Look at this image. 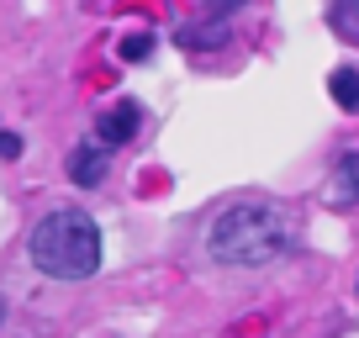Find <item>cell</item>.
Returning a JSON list of instances; mask_svg holds the SVG:
<instances>
[{
	"mask_svg": "<svg viewBox=\"0 0 359 338\" xmlns=\"http://www.w3.org/2000/svg\"><path fill=\"white\" fill-rule=\"evenodd\" d=\"M296 248V217L275 201H233L206 227V259L227 270H264Z\"/></svg>",
	"mask_w": 359,
	"mask_h": 338,
	"instance_id": "6da1fadb",
	"label": "cell"
},
{
	"mask_svg": "<svg viewBox=\"0 0 359 338\" xmlns=\"http://www.w3.org/2000/svg\"><path fill=\"white\" fill-rule=\"evenodd\" d=\"M27 259L48 275V280H90L101 270V227L79 206H58V212L37 217L27 233Z\"/></svg>",
	"mask_w": 359,
	"mask_h": 338,
	"instance_id": "7a4b0ae2",
	"label": "cell"
},
{
	"mask_svg": "<svg viewBox=\"0 0 359 338\" xmlns=\"http://www.w3.org/2000/svg\"><path fill=\"white\" fill-rule=\"evenodd\" d=\"M137 127H143V106H137V101H116L111 111L101 116V127H95V143L122 148V143H133V137H137Z\"/></svg>",
	"mask_w": 359,
	"mask_h": 338,
	"instance_id": "3957f363",
	"label": "cell"
},
{
	"mask_svg": "<svg viewBox=\"0 0 359 338\" xmlns=\"http://www.w3.org/2000/svg\"><path fill=\"white\" fill-rule=\"evenodd\" d=\"M327 206H359V148L338 154L333 175H327V191H323Z\"/></svg>",
	"mask_w": 359,
	"mask_h": 338,
	"instance_id": "277c9868",
	"label": "cell"
},
{
	"mask_svg": "<svg viewBox=\"0 0 359 338\" xmlns=\"http://www.w3.org/2000/svg\"><path fill=\"white\" fill-rule=\"evenodd\" d=\"M106 154H111V148L95 143V137L74 143V154H69V180L85 185V191H95V185H101V175H106Z\"/></svg>",
	"mask_w": 359,
	"mask_h": 338,
	"instance_id": "5b68a950",
	"label": "cell"
},
{
	"mask_svg": "<svg viewBox=\"0 0 359 338\" xmlns=\"http://www.w3.org/2000/svg\"><path fill=\"white\" fill-rule=\"evenodd\" d=\"M175 37H180V48H191V53H196V48H222L227 43V16H212V22H185Z\"/></svg>",
	"mask_w": 359,
	"mask_h": 338,
	"instance_id": "8992f818",
	"label": "cell"
},
{
	"mask_svg": "<svg viewBox=\"0 0 359 338\" xmlns=\"http://www.w3.org/2000/svg\"><path fill=\"white\" fill-rule=\"evenodd\" d=\"M327 90H333L338 111H359V69L354 64L333 69V74H327Z\"/></svg>",
	"mask_w": 359,
	"mask_h": 338,
	"instance_id": "52a82bcc",
	"label": "cell"
},
{
	"mask_svg": "<svg viewBox=\"0 0 359 338\" xmlns=\"http://www.w3.org/2000/svg\"><path fill=\"white\" fill-rule=\"evenodd\" d=\"M327 22H333L344 37H359V0H338L333 11H327Z\"/></svg>",
	"mask_w": 359,
	"mask_h": 338,
	"instance_id": "ba28073f",
	"label": "cell"
},
{
	"mask_svg": "<svg viewBox=\"0 0 359 338\" xmlns=\"http://www.w3.org/2000/svg\"><path fill=\"white\" fill-rule=\"evenodd\" d=\"M148 53H154V37H148V32H133L122 43V64H143Z\"/></svg>",
	"mask_w": 359,
	"mask_h": 338,
	"instance_id": "9c48e42d",
	"label": "cell"
},
{
	"mask_svg": "<svg viewBox=\"0 0 359 338\" xmlns=\"http://www.w3.org/2000/svg\"><path fill=\"white\" fill-rule=\"evenodd\" d=\"M0 158H22V137L16 133H0Z\"/></svg>",
	"mask_w": 359,
	"mask_h": 338,
	"instance_id": "30bf717a",
	"label": "cell"
},
{
	"mask_svg": "<svg viewBox=\"0 0 359 338\" xmlns=\"http://www.w3.org/2000/svg\"><path fill=\"white\" fill-rule=\"evenodd\" d=\"M233 6H243V0H206V11H212V16H227Z\"/></svg>",
	"mask_w": 359,
	"mask_h": 338,
	"instance_id": "8fae6325",
	"label": "cell"
},
{
	"mask_svg": "<svg viewBox=\"0 0 359 338\" xmlns=\"http://www.w3.org/2000/svg\"><path fill=\"white\" fill-rule=\"evenodd\" d=\"M0 323H6V302H0Z\"/></svg>",
	"mask_w": 359,
	"mask_h": 338,
	"instance_id": "7c38bea8",
	"label": "cell"
}]
</instances>
